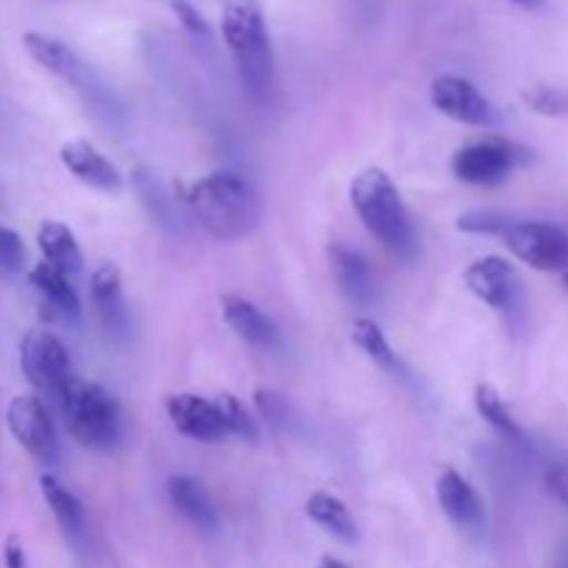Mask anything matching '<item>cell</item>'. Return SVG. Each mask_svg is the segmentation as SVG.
<instances>
[{"label": "cell", "instance_id": "obj_1", "mask_svg": "<svg viewBox=\"0 0 568 568\" xmlns=\"http://www.w3.org/2000/svg\"><path fill=\"white\" fill-rule=\"evenodd\" d=\"M189 211L216 242H242L253 236L264 216V203L247 178L236 172H209L183 194Z\"/></svg>", "mask_w": 568, "mask_h": 568}, {"label": "cell", "instance_id": "obj_2", "mask_svg": "<svg viewBox=\"0 0 568 568\" xmlns=\"http://www.w3.org/2000/svg\"><path fill=\"white\" fill-rule=\"evenodd\" d=\"M222 37L239 78L253 98L264 100L275 87V50L261 0H220Z\"/></svg>", "mask_w": 568, "mask_h": 568}, {"label": "cell", "instance_id": "obj_3", "mask_svg": "<svg viewBox=\"0 0 568 568\" xmlns=\"http://www.w3.org/2000/svg\"><path fill=\"white\" fill-rule=\"evenodd\" d=\"M349 200H353L355 214L366 225V231L397 255H414L416 250V227L410 220L408 205L403 203V194L394 186L386 170L381 166H366L349 183Z\"/></svg>", "mask_w": 568, "mask_h": 568}, {"label": "cell", "instance_id": "obj_4", "mask_svg": "<svg viewBox=\"0 0 568 568\" xmlns=\"http://www.w3.org/2000/svg\"><path fill=\"white\" fill-rule=\"evenodd\" d=\"M61 416L81 447L109 453L120 444L122 438V416L116 399L105 392L103 386L92 381H75L67 386V392L59 397Z\"/></svg>", "mask_w": 568, "mask_h": 568}, {"label": "cell", "instance_id": "obj_5", "mask_svg": "<svg viewBox=\"0 0 568 568\" xmlns=\"http://www.w3.org/2000/svg\"><path fill=\"white\" fill-rule=\"evenodd\" d=\"M20 366L26 381L37 388L39 397H50L55 403L78 377L61 338L55 333L44 331V327H33L22 336Z\"/></svg>", "mask_w": 568, "mask_h": 568}, {"label": "cell", "instance_id": "obj_6", "mask_svg": "<svg viewBox=\"0 0 568 568\" xmlns=\"http://www.w3.org/2000/svg\"><path fill=\"white\" fill-rule=\"evenodd\" d=\"M527 161H530V150L519 148L508 139L486 136L455 150L449 166L458 181L471 183V186H497V183L508 181Z\"/></svg>", "mask_w": 568, "mask_h": 568}, {"label": "cell", "instance_id": "obj_7", "mask_svg": "<svg viewBox=\"0 0 568 568\" xmlns=\"http://www.w3.org/2000/svg\"><path fill=\"white\" fill-rule=\"evenodd\" d=\"M503 242L521 264L541 272H568V231L552 222H514Z\"/></svg>", "mask_w": 568, "mask_h": 568}, {"label": "cell", "instance_id": "obj_8", "mask_svg": "<svg viewBox=\"0 0 568 568\" xmlns=\"http://www.w3.org/2000/svg\"><path fill=\"white\" fill-rule=\"evenodd\" d=\"M6 422H9L11 436L33 460L44 466H53L59 460V438H55L53 419L39 394H20L11 399Z\"/></svg>", "mask_w": 568, "mask_h": 568}, {"label": "cell", "instance_id": "obj_9", "mask_svg": "<svg viewBox=\"0 0 568 568\" xmlns=\"http://www.w3.org/2000/svg\"><path fill=\"white\" fill-rule=\"evenodd\" d=\"M430 103L433 109L442 111L453 122L471 128H491L497 122V109L491 100L480 92L471 81L460 75H436L430 83Z\"/></svg>", "mask_w": 568, "mask_h": 568}, {"label": "cell", "instance_id": "obj_10", "mask_svg": "<svg viewBox=\"0 0 568 568\" xmlns=\"http://www.w3.org/2000/svg\"><path fill=\"white\" fill-rule=\"evenodd\" d=\"M464 286L480 303L499 311V314L516 308L521 294L519 272H516V266L510 261L499 258V255H486V258H477L475 264L466 266Z\"/></svg>", "mask_w": 568, "mask_h": 568}, {"label": "cell", "instance_id": "obj_11", "mask_svg": "<svg viewBox=\"0 0 568 568\" xmlns=\"http://www.w3.org/2000/svg\"><path fill=\"white\" fill-rule=\"evenodd\" d=\"M166 416L175 425V430L181 436L192 438V442L214 444L227 436V427L222 422L216 403L197 397V394H172V397H166Z\"/></svg>", "mask_w": 568, "mask_h": 568}, {"label": "cell", "instance_id": "obj_12", "mask_svg": "<svg viewBox=\"0 0 568 568\" xmlns=\"http://www.w3.org/2000/svg\"><path fill=\"white\" fill-rule=\"evenodd\" d=\"M436 499L438 505H442L444 516H447L458 530L480 532L483 527H486V505H483L475 486H471L460 471L444 469L442 475H438Z\"/></svg>", "mask_w": 568, "mask_h": 568}, {"label": "cell", "instance_id": "obj_13", "mask_svg": "<svg viewBox=\"0 0 568 568\" xmlns=\"http://www.w3.org/2000/svg\"><path fill=\"white\" fill-rule=\"evenodd\" d=\"M22 48H26V53L31 55L42 70L53 72L55 78L67 81L72 89H78V92H89L92 75H89L87 64L78 59V53L70 44H64L55 37H48V33L28 31L26 37H22Z\"/></svg>", "mask_w": 568, "mask_h": 568}, {"label": "cell", "instance_id": "obj_14", "mask_svg": "<svg viewBox=\"0 0 568 568\" xmlns=\"http://www.w3.org/2000/svg\"><path fill=\"white\" fill-rule=\"evenodd\" d=\"M59 159L75 181L87 183L98 192H120L122 189L120 170L87 139H70L67 144H61Z\"/></svg>", "mask_w": 568, "mask_h": 568}, {"label": "cell", "instance_id": "obj_15", "mask_svg": "<svg viewBox=\"0 0 568 568\" xmlns=\"http://www.w3.org/2000/svg\"><path fill=\"white\" fill-rule=\"evenodd\" d=\"M220 308L222 320L227 322V327H231L239 338H244V342L253 344V347L258 349L277 347L281 336H277L275 322H272L258 305L250 303L247 297H242V294H222Z\"/></svg>", "mask_w": 568, "mask_h": 568}, {"label": "cell", "instance_id": "obj_16", "mask_svg": "<svg viewBox=\"0 0 568 568\" xmlns=\"http://www.w3.org/2000/svg\"><path fill=\"white\" fill-rule=\"evenodd\" d=\"M89 297H92L98 320L105 333L120 336L128 325L125 294H122V272L116 264H103L89 277Z\"/></svg>", "mask_w": 568, "mask_h": 568}, {"label": "cell", "instance_id": "obj_17", "mask_svg": "<svg viewBox=\"0 0 568 568\" xmlns=\"http://www.w3.org/2000/svg\"><path fill=\"white\" fill-rule=\"evenodd\" d=\"M166 497L175 505L178 514L192 521L194 527H200V530H216L220 527V508H216L214 497L194 477H170L166 480Z\"/></svg>", "mask_w": 568, "mask_h": 568}, {"label": "cell", "instance_id": "obj_18", "mask_svg": "<svg viewBox=\"0 0 568 568\" xmlns=\"http://www.w3.org/2000/svg\"><path fill=\"white\" fill-rule=\"evenodd\" d=\"M327 258H331L333 277H336L344 297H349L353 303H369L375 297V275H372L369 261L358 250L344 247V244H331Z\"/></svg>", "mask_w": 568, "mask_h": 568}, {"label": "cell", "instance_id": "obj_19", "mask_svg": "<svg viewBox=\"0 0 568 568\" xmlns=\"http://www.w3.org/2000/svg\"><path fill=\"white\" fill-rule=\"evenodd\" d=\"M28 281L37 288L39 297L44 300L48 308H53L61 316H78L81 314V300L78 292L72 288L70 275L61 270H55L48 261H39L31 272H28Z\"/></svg>", "mask_w": 568, "mask_h": 568}, {"label": "cell", "instance_id": "obj_20", "mask_svg": "<svg viewBox=\"0 0 568 568\" xmlns=\"http://www.w3.org/2000/svg\"><path fill=\"white\" fill-rule=\"evenodd\" d=\"M37 242L44 261L53 264L55 270L67 272V275H78V272L83 270V253L75 242V233H72L64 222H42L37 231Z\"/></svg>", "mask_w": 568, "mask_h": 568}, {"label": "cell", "instance_id": "obj_21", "mask_svg": "<svg viewBox=\"0 0 568 568\" xmlns=\"http://www.w3.org/2000/svg\"><path fill=\"white\" fill-rule=\"evenodd\" d=\"M305 514L314 525H320L322 530L331 532L333 538H338L342 544H355L358 541V525H355L353 514H349L347 505L331 491H314L305 503Z\"/></svg>", "mask_w": 568, "mask_h": 568}, {"label": "cell", "instance_id": "obj_22", "mask_svg": "<svg viewBox=\"0 0 568 568\" xmlns=\"http://www.w3.org/2000/svg\"><path fill=\"white\" fill-rule=\"evenodd\" d=\"M39 488H42V497L48 503L50 514L55 516L61 530L67 536H81L83 530V505L75 494L70 491L67 486H61L53 475H42L39 477Z\"/></svg>", "mask_w": 568, "mask_h": 568}, {"label": "cell", "instance_id": "obj_23", "mask_svg": "<svg viewBox=\"0 0 568 568\" xmlns=\"http://www.w3.org/2000/svg\"><path fill=\"white\" fill-rule=\"evenodd\" d=\"M353 344L366 355V358L372 361V364L381 366V369L388 372V375H399V372H403V364H399L397 353L392 349L386 333L381 331V325H377V322L366 320V316L355 320L353 322Z\"/></svg>", "mask_w": 568, "mask_h": 568}, {"label": "cell", "instance_id": "obj_24", "mask_svg": "<svg viewBox=\"0 0 568 568\" xmlns=\"http://www.w3.org/2000/svg\"><path fill=\"white\" fill-rule=\"evenodd\" d=\"M475 408H477V414H480V419L486 422V425H491L494 430L503 433V436L519 438V442L525 438V430H521V425L516 422L514 410L508 408V403L503 399V394H499L491 383H477Z\"/></svg>", "mask_w": 568, "mask_h": 568}, {"label": "cell", "instance_id": "obj_25", "mask_svg": "<svg viewBox=\"0 0 568 568\" xmlns=\"http://www.w3.org/2000/svg\"><path fill=\"white\" fill-rule=\"evenodd\" d=\"M214 403L220 408L222 422H225L227 436H239L242 442H258V419L244 408L242 399L233 397L231 392H222Z\"/></svg>", "mask_w": 568, "mask_h": 568}, {"label": "cell", "instance_id": "obj_26", "mask_svg": "<svg viewBox=\"0 0 568 568\" xmlns=\"http://www.w3.org/2000/svg\"><path fill=\"white\" fill-rule=\"evenodd\" d=\"M514 225L508 214L497 209H475L466 211V214L458 216L455 227L460 233H471V236H505V231Z\"/></svg>", "mask_w": 568, "mask_h": 568}, {"label": "cell", "instance_id": "obj_27", "mask_svg": "<svg viewBox=\"0 0 568 568\" xmlns=\"http://www.w3.org/2000/svg\"><path fill=\"white\" fill-rule=\"evenodd\" d=\"M521 103L541 116H568V92L549 83H536L521 92Z\"/></svg>", "mask_w": 568, "mask_h": 568}, {"label": "cell", "instance_id": "obj_28", "mask_svg": "<svg viewBox=\"0 0 568 568\" xmlns=\"http://www.w3.org/2000/svg\"><path fill=\"white\" fill-rule=\"evenodd\" d=\"M133 183H136V192L142 194L144 205H148L150 214L155 216V222L166 225V222L172 220V214H170L172 200L166 197L164 183H161L159 178H155V172H150V170H136V172H133Z\"/></svg>", "mask_w": 568, "mask_h": 568}, {"label": "cell", "instance_id": "obj_29", "mask_svg": "<svg viewBox=\"0 0 568 568\" xmlns=\"http://www.w3.org/2000/svg\"><path fill=\"white\" fill-rule=\"evenodd\" d=\"M26 261L28 253L20 233L0 225V272H11V275H14V272H22L26 270Z\"/></svg>", "mask_w": 568, "mask_h": 568}, {"label": "cell", "instance_id": "obj_30", "mask_svg": "<svg viewBox=\"0 0 568 568\" xmlns=\"http://www.w3.org/2000/svg\"><path fill=\"white\" fill-rule=\"evenodd\" d=\"M170 9L189 37L197 39V42H211V37H214V33H211V26L205 22V17L189 3V0H170Z\"/></svg>", "mask_w": 568, "mask_h": 568}, {"label": "cell", "instance_id": "obj_31", "mask_svg": "<svg viewBox=\"0 0 568 568\" xmlns=\"http://www.w3.org/2000/svg\"><path fill=\"white\" fill-rule=\"evenodd\" d=\"M255 408H258L261 419H266L270 425H277L286 416V403H283L281 394L270 392V388H258L255 392Z\"/></svg>", "mask_w": 568, "mask_h": 568}, {"label": "cell", "instance_id": "obj_32", "mask_svg": "<svg viewBox=\"0 0 568 568\" xmlns=\"http://www.w3.org/2000/svg\"><path fill=\"white\" fill-rule=\"evenodd\" d=\"M544 486L564 508H568V458L549 466L547 475H544Z\"/></svg>", "mask_w": 568, "mask_h": 568}, {"label": "cell", "instance_id": "obj_33", "mask_svg": "<svg viewBox=\"0 0 568 568\" xmlns=\"http://www.w3.org/2000/svg\"><path fill=\"white\" fill-rule=\"evenodd\" d=\"M3 564L6 568H28L26 566V552H22V544L17 536H9L3 544Z\"/></svg>", "mask_w": 568, "mask_h": 568}, {"label": "cell", "instance_id": "obj_34", "mask_svg": "<svg viewBox=\"0 0 568 568\" xmlns=\"http://www.w3.org/2000/svg\"><path fill=\"white\" fill-rule=\"evenodd\" d=\"M508 3H516V6H521V9L536 11V9H544V6H547V0H508Z\"/></svg>", "mask_w": 568, "mask_h": 568}, {"label": "cell", "instance_id": "obj_35", "mask_svg": "<svg viewBox=\"0 0 568 568\" xmlns=\"http://www.w3.org/2000/svg\"><path fill=\"white\" fill-rule=\"evenodd\" d=\"M316 568H347V566H344L342 560H336V558H322L320 566H316Z\"/></svg>", "mask_w": 568, "mask_h": 568}, {"label": "cell", "instance_id": "obj_36", "mask_svg": "<svg viewBox=\"0 0 568 568\" xmlns=\"http://www.w3.org/2000/svg\"><path fill=\"white\" fill-rule=\"evenodd\" d=\"M558 568H568V552L564 555V560H560V566Z\"/></svg>", "mask_w": 568, "mask_h": 568}]
</instances>
